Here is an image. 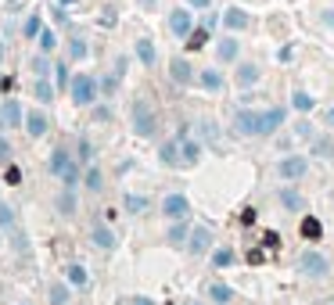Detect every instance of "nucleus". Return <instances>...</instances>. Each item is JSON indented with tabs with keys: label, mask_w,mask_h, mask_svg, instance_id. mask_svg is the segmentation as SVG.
Segmentation results:
<instances>
[{
	"label": "nucleus",
	"mask_w": 334,
	"mask_h": 305,
	"mask_svg": "<svg viewBox=\"0 0 334 305\" xmlns=\"http://www.w3.org/2000/svg\"><path fill=\"white\" fill-rule=\"evenodd\" d=\"M72 101L76 104H83V108H87V104H94V97H97V79H94V75H72Z\"/></svg>",
	"instance_id": "nucleus-1"
},
{
	"label": "nucleus",
	"mask_w": 334,
	"mask_h": 305,
	"mask_svg": "<svg viewBox=\"0 0 334 305\" xmlns=\"http://www.w3.org/2000/svg\"><path fill=\"white\" fill-rule=\"evenodd\" d=\"M155 111L147 108V101H133V129H137V137H151L155 133Z\"/></svg>",
	"instance_id": "nucleus-2"
},
{
	"label": "nucleus",
	"mask_w": 334,
	"mask_h": 305,
	"mask_svg": "<svg viewBox=\"0 0 334 305\" xmlns=\"http://www.w3.org/2000/svg\"><path fill=\"white\" fill-rule=\"evenodd\" d=\"M295 266H299L302 277H327V258L320 251H302Z\"/></svg>",
	"instance_id": "nucleus-3"
},
{
	"label": "nucleus",
	"mask_w": 334,
	"mask_h": 305,
	"mask_svg": "<svg viewBox=\"0 0 334 305\" xmlns=\"http://www.w3.org/2000/svg\"><path fill=\"white\" fill-rule=\"evenodd\" d=\"M259 126H263V115H259V111H252V108H241L237 115H234V129H237L241 137H255Z\"/></svg>",
	"instance_id": "nucleus-4"
},
{
	"label": "nucleus",
	"mask_w": 334,
	"mask_h": 305,
	"mask_svg": "<svg viewBox=\"0 0 334 305\" xmlns=\"http://www.w3.org/2000/svg\"><path fill=\"white\" fill-rule=\"evenodd\" d=\"M0 126L4 129H18L22 126V104L18 101H4L0 104Z\"/></svg>",
	"instance_id": "nucleus-5"
},
{
	"label": "nucleus",
	"mask_w": 334,
	"mask_h": 305,
	"mask_svg": "<svg viewBox=\"0 0 334 305\" xmlns=\"http://www.w3.org/2000/svg\"><path fill=\"white\" fill-rule=\"evenodd\" d=\"M162 212L169 215V219H187V212H191V201L183 198V194H169L162 201Z\"/></svg>",
	"instance_id": "nucleus-6"
},
{
	"label": "nucleus",
	"mask_w": 334,
	"mask_h": 305,
	"mask_svg": "<svg viewBox=\"0 0 334 305\" xmlns=\"http://www.w3.org/2000/svg\"><path fill=\"white\" fill-rule=\"evenodd\" d=\"M306 169H309V165H306L302 155H291V158H284V162L277 165V172H280L284 180H299V176H306Z\"/></svg>",
	"instance_id": "nucleus-7"
},
{
	"label": "nucleus",
	"mask_w": 334,
	"mask_h": 305,
	"mask_svg": "<svg viewBox=\"0 0 334 305\" xmlns=\"http://www.w3.org/2000/svg\"><path fill=\"white\" fill-rule=\"evenodd\" d=\"M284 119H287V111H284V108H270V111H263V126H259V133H277V129L284 126Z\"/></svg>",
	"instance_id": "nucleus-8"
},
{
	"label": "nucleus",
	"mask_w": 334,
	"mask_h": 305,
	"mask_svg": "<svg viewBox=\"0 0 334 305\" xmlns=\"http://www.w3.org/2000/svg\"><path fill=\"white\" fill-rule=\"evenodd\" d=\"M191 25H194V18H191V11H183V8H176V11L169 15V29H173L176 36H191Z\"/></svg>",
	"instance_id": "nucleus-9"
},
{
	"label": "nucleus",
	"mask_w": 334,
	"mask_h": 305,
	"mask_svg": "<svg viewBox=\"0 0 334 305\" xmlns=\"http://www.w3.org/2000/svg\"><path fill=\"white\" fill-rule=\"evenodd\" d=\"M208 241H212L208 226H198V230L191 234V241H187V251H191V255H205V251H208Z\"/></svg>",
	"instance_id": "nucleus-10"
},
{
	"label": "nucleus",
	"mask_w": 334,
	"mask_h": 305,
	"mask_svg": "<svg viewBox=\"0 0 334 305\" xmlns=\"http://www.w3.org/2000/svg\"><path fill=\"white\" fill-rule=\"evenodd\" d=\"M205 294H208V301H216V305H227V301H234V287H227L223 280H212L205 287Z\"/></svg>",
	"instance_id": "nucleus-11"
},
{
	"label": "nucleus",
	"mask_w": 334,
	"mask_h": 305,
	"mask_svg": "<svg viewBox=\"0 0 334 305\" xmlns=\"http://www.w3.org/2000/svg\"><path fill=\"white\" fill-rule=\"evenodd\" d=\"M47 115H44V111H29V115H25V129H29V137H44L47 133Z\"/></svg>",
	"instance_id": "nucleus-12"
},
{
	"label": "nucleus",
	"mask_w": 334,
	"mask_h": 305,
	"mask_svg": "<svg viewBox=\"0 0 334 305\" xmlns=\"http://www.w3.org/2000/svg\"><path fill=\"white\" fill-rule=\"evenodd\" d=\"M180 155H183V165H194V162L201 158V144L183 137V140H180Z\"/></svg>",
	"instance_id": "nucleus-13"
},
{
	"label": "nucleus",
	"mask_w": 334,
	"mask_h": 305,
	"mask_svg": "<svg viewBox=\"0 0 334 305\" xmlns=\"http://www.w3.org/2000/svg\"><path fill=\"white\" fill-rule=\"evenodd\" d=\"M158 158H162V165H180V140H173V144H162V151H158Z\"/></svg>",
	"instance_id": "nucleus-14"
},
{
	"label": "nucleus",
	"mask_w": 334,
	"mask_h": 305,
	"mask_svg": "<svg viewBox=\"0 0 334 305\" xmlns=\"http://www.w3.org/2000/svg\"><path fill=\"white\" fill-rule=\"evenodd\" d=\"M68 165H72V155H68L65 147H58L54 155H51V172H54V176H65V169H68Z\"/></svg>",
	"instance_id": "nucleus-15"
},
{
	"label": "nucleus",
	"mask_w": 334,
	"mask_h": 305,
	"mask_svg": "<svg viewBox=\"0 0 334 305\" xmlns=\"http://www.w3.org/2000/svg\"><path fill=\"white\" fill-rule=\"evenodd\" d=\"M94 244H97L101 251H112V248H115V234L108 230V226H94Z\"/></svg>",
	"instance_id": "nucleus-16"
},
{
	"label": "nucleus",
	"mask_w": 334,
	"mask_h": 305,
	"mask_svg": "<svg viewBox=\"0 0 334 305\" xmlns=\"http://www.w3.org/2000/svg\"><path fill=\"white\" fill-rule=\"evenodd\" d=\"M259 83V68L255 65H241L237 68V86H255Z\"/></svg>",
	"instance_id": "nucleus-17"
},
{
	"label": "nucleus",
	"mask_w": 334,
	"mask_h": 305,
	"mask_svg": "<svg viewBox=\"0 0 334 305\" xmlns=\"http://www.w3.org/2000/svg\"><path fill=\"white\" fill-rule=\"evenodd\" d=\"M169 72H173V83H180V86L191 83V65H187L183 58H176V61L169 65Z\"/></svg>",
	"instance_id": "nucleus-18"
},
{
	"label": "nucleus",
	"mask_w": 334,
	"mask_h": 305,
	"mask_svg": "<svg viewBox=\"0 0 334 305\" xmlns=\"http://www.w3.org/2000/svg\"><path fill=\"white\" fill-rule=\"evenodd\" d=\"M280 201H284V208H291V212H302V208H306V198L295 194V190H280Z\"/></svg>",
	"instance_id": "nucleus-19"
},
{
	"label": "nucleus",
	"mask_w": 334,
	"mask_h": 305,
	"mask_svg": "<svg viewBox=\"0 0 334 305\" xmlns=\"http://www.w3.org/2000/svg\"><path fill=\"white\" fill-rule=\"evenodd\" d=\"M58 212H61V215H72V212H76V194H72V187H65L61 194H58Z\"/></svg>",
	"instance_id": "nucleus-20"
},
{
	"label": "nucleus",
	"mask_w": 334,
	"mask_h": 305,
	"mask_svg": "<svg viewBox=\"0 0 334 305\" xmlns=\"http://www.w3.org/2000/svg\"><path fill=\"white\" fill-rule=\"evenodd\" d=\"M208 32H212V29H205V25H201V29H194V32L187 36V51H201V47L208 43Z\"/></svg>",
	"instance_id": "nucleus-21"
},
{
	"label": "nucleus",
	"mask_w": 334,
	"mask_h": 305,
	"mask_svg": "<svg viewBox=\"0 0 334 305\" xmlns=\"http://www.w3.org/2000/svg\"><path fill=\"white\" fill-rule=\"evenodd\" d=\"M32 94H36V101H40V104H51V101H54V86H51L47 79H36Z\"/></svg>",
	"instance_id": "nucleus-22"
},
{
	"label": "nucleus",
	"mask_w": 334,
	"mask_h": 305,
	"mask_svg": "<svg viewBox=\"0 0 334 305\" xmlns=\"http://www.w3.org/2000/svg\"><path fill=\"white\" fill-rule=\"evenodd\" d=\"M223 22H227V29H244V25H248V15H244L241 8H230V11L223 15Z\"/></svg>",
	"instance_id": "nucleus-23"
},
{
	"label": "nucleus",
	"mask_w": 334,
	"mask_h": 305,
	"mask_svg": "<svg viewBox=\"0 0 334 305\" xmlns=\"http://www.w3.org/2000/svg\"><path fill=\"white\" fill-rule=\"evenodd\" d=\"M320 234H323V226H320V219H313V215H306V219H302V237H306V241H316Z\"/></svg>",
	"instance_id": "nucleus-24"
},
{
	"label": "nucleus",
	"mask_w": 334,
	"mask_h": 305,
	"mask_svg": "<svg viewBox=\"0 0 334 305\" xmlns=\"http://www.w3.org/2000/svg\"><path fill=\"white\" fill-rule=\"evenodd\" d=\"M201 86H205V90H219V86H223V75H219L216 68H205V72H201Z\"/></svg>",
	"instance_id": "nucleus-25"
},
{
	"label": "nucleus",
	"mask_w": 334,
	"mask_h": 305,
	"mask_svg": "<svg viewBox=\"0 0 334 305\" xmlns=\"http://www.w3.org/2000/svg\"><path fill=\"white\" fill-rule=\"evenodd\" d=\"M68 58H76V61L87 58V40H83V36H72L68 40Z\"/></svg>",
	"instance_id": "nucleus-26"
},
{
	"label": "nucleus",
	"mask_w": 334,
	"mask_h": 305,
	"mask_svg": "<svg viewBox=\"0 0 334 305\" xmlns=\"http://www.w3.org/2000/svg\"><path fill=\"white\" fill-rule=\"evenodd\" d=\"M54 47H58L54 29H44V32H40V51H44V54H54Z\"/></svg>",
	"instance_id": "nucleus-27"
},
{
	"label": "nucleus",
	"mask_w": 334,
	"mask_h": 305,
	"mask_svg": "<svg viewBox=\"0 0 334 305\" xmlns=\"http://www.w3.org/2000/svg\"><path fill=\"white\" fill-rule=\"evenodd\" d=\"M65 277H68V284H76V287H87V280H90L83 266H68V273H65Z\"/></svg>",
	"instance_id": "nucleus-28"
},
{
	"label": "nucleus",
	"mask_w": 334,
	"mask_h": 305,
	"mask_svg": "<svg viewBox=\"0 0 334 305\" xmlns=\"http://www.w3.org/2000/svg\"><path fill=\"white\" fill-rule=\"evenodd\" d=\"M216 54H219V61H234L237 58V40H223L216 47Z\"/></svg>",
	"instance_id": "nucleus-29"
},
{
	"label": "nucleus",
	"mask_w": 334,
	"mask_h": 305,
	"mask_svg": "<svg viewBox=\"0 0 334 305\" xmlns=\"http://www.w3.org/2000/svg\"><path fill=\"white\" fill-rule=\"evenodd\" d=\"M32 72L40 75V79H47V72H51V54H40V58H32Z\"/></svg>",
	"instance_id": "nucleus-30"
},
{
	"label": "nucleus",
	"mask_w": 334,
	"mask_h": 305,
	"mask_svg": "<svg viewBox=\"0 0 334 305\" xmlns=\"http://www.w3.org/2000/svg\"><path fill=\"white\" fill-rule=\"evenodd\" d=\"M234 262V251L230 248H216L212 251V266H216V270H223V266H230Z\"/></svg>",
	"instance_id": "nucleus-31"
},
{
	"label": "nucleus",
	"mask_w": 334,
	"mask_h": 305,
	"mask_svg": "<svg viewBox=\"0 0 334 305\" xmlns=\"http://www.w3.org/2000/svg\"><path fill=\"white\" fill-rule=\"evenodd\" d=\"M122 205H126V212H144L147 208V198H140V194H126V201H122Z\"/></svg>",
	"instance_id": "nucleus-32"
},
{
	"label": "nucleus",
	"mask_w": 334,
	"mask_h": 305,
	"mask_svg": "<svg viewBox=\"0 0 334 305\" xmlns=\"http://www.w3.org/2000/svg\"><path fill=\"white\" fill-rule=\"evenodd\" d=\"M137 54H140L144 65H155V43H151V40H140V43H137Z\"/></svg>",
	"instance_id": "nucleus-33"
},
{
	"label": "nucleus",
	"mask_w": 334,
	"mask_h": 305,
	"mask_svg": "<svg viewBox=\"0 0 334 305\" xmlns=\"http://www.w3.org/2000/svg\"><path fill=\"white\" fill-rule=\"evenodd\" d=\"M101 187H104V176H101L97 165H90L87 169V190H101Z\"/></svg>",
	"instance_id": "nucleus-34"
},
{
	"label": "nucleus",
	"mask_w": 334,
	"mask_h": 305,
	"mask_svg": "<svg viewBox=\"0 0 334 305\" xmlns=\"http://www.w3.org/2000/svg\"><path fill=\"white\" fill-rule=\"evenodd\" d=\"M183 241H187V223L176 219V226L169 230V244H183Z\"/></svg>",
	"instance_id": "nucleus-35"
},
{
	"label": "nucleus",
	"mask_w": 334,
	"mask_h": 305,
	"mask_svg": "<svg viewBox=\"0 0 334 305\" xmlns=\"http://www.w3.org/2000/svg\"><path fill=\"white\" fill-rule=\"evenodd\" d=\"M291 104H295L299 111H313V97L306 90H295V97H291Z\"/></svg>",
	"instance_id": "nucleus-36"
},
{
	"label": "nucleus",
	"mask_w": 334,
	"mask_h": 305,
	"mask_svg": "<svg viewBox=\"0 0 334 305\" xmlns=\"http://www.w3.org/2000/svg\"><path fill=\"white\" fill-rule=\"evenodd\" d=\"M54 79H58V86H72V75L65 65H54Z\"/></svg>",
	"instance_id": "nucleus-37"
},
{
	"label": "nucleus",
	"mask_w": 334,
	"mask_h": 305,
	"mask_svg": "<svg viewBox=\"0 0 334 305\" xmlns=\"http://www.w3.org/2000/svg\"><path fill=\"white\" fill-rule=\"evenodd\" d=\"M40 32H44V22H40V15H32L25 22V36H40Z\"/></svg>",
	"instance_id": "nucleus-38"
},
{
	"label": "nucleus",
	"mask_w": 334,
	"mask_h": 305,
	"mask_svg": "<svg viewBox=\"0 0 334 305\" xmlns=\"http://www.w3.org/2000/svg\"><path fill=\"white\" fill-rule=\"evenodd\" d=\"M61 180H65V187H76V183H79V165L72 162V165L65 169V176H61Z\"/></svg>",
	"instance_id": "nucleus-39"
},
{
	"label": "nucleus",
	"mask_w": 334,
	"mask_h": 305,
	"mask_svg": "<svg viewBox=\"0 0 334 305\" xmlns=\"http://www.w3.org/2000/svg\"><path fill=\"white\" fill-rule=\"evenodd\" d=\"M313 151H316L320 158H330V155H334V144H330V140H316V147H313Z\"/></svg>",
	"instance_id": "nucleus-40"
},
{
	"label": "nucleus",
	"mask_w": 334,
	"mask_h": 305,
	"mask_svg": "<svg viewBox=\"0 0 334 305\" xmlns=\"http://www.w3.org/2000/svg\"><path fill=\"white\" fill-rule=\"evenodd\" d=\"M0 226H15V208L0 205Z\"/></svg>",
	"instance_id": "nucleus-41"
},
{
	"label": "nucleus",
	"mask_w": 334,
	"mask_h": 305,
	"mask_svg": "<svg viewBox=\"0 0 334 305\" xmlns=\"http://www.w3.org/2000/svg\"><path fill=\"white\" fill-rule=\"evenodd\" d=\"M4 180H8L11 187H15V183H22V169H18V165H8V172H4Z\"/></svg>",
	"instance_id": "nucleus-42"
},
{
	"label": "nucleus",
	"mask_w": 334,
	"mask_h": 305,
	"mask_svg": "<svg viewBox=\"0 0 334 305\" xmlns=\"http://www.w3.org/2000/svg\"><path fill=\"white\" fill-rule=\"evenodd\" d=\"M51 298H54V305H61V301L68 298V291H65L61 284H54V287H51Z\"/></svg>",
	"instance_id": "nucleus-43"
},
{
	"label": "nucleus",
	"mask_w": 334,
	"mask_h": 305,
	"mask_svg": "<svg viewBox=\"0 0 334 305\" xmlns=\"http://www.w3.org/2000/svg\"><path fill=\"white\" fill-rule=\"evenodd\" d=\"M11 158V144H8V137L0 133V162H8Z\"/></svg>",
	"instance_id": "nucleus-44"
},
{
	"label": "nucleus",
	"mask_w": 334,
	"mask_h": 305,
	"mask_svg": "<svg viewBox=\"0 0 334 305\" xmlns=\"http://www.w3.org/2000/svg\"><path fill=\"white\" fill-rule=\"evenodd\" d=\"M201 137H208V140H216V122H201Z\"/></svg>",
	"instance_id": "nucleus-45"
},
{
	"label": "nucleus",
	"mask_w": 334,
	"mask_h": 305,
	"mask_svg": "<svg viewBox=\"0 0 334 305\" xmlns=\"http://www.w3.org/2000/svg\"><path fill=\"white\" fill-rule=\"evenodd\" d=\"M263 244H266V248H277V244H280V237H277L273 230H266V237H263Z\"/></svg>",
	"instance_id": "nucleus-46"
},
{
	"label": "nucleus",
	"mask_w": 334,
	"mask_h": 305,
	"mask_svg": "<svg viewBox=\"0 0 334 305\" xmlns=\"http://www.w3.org/2000/svg\"><path fill=\"white\" fill-rule=\"evenodd\" d=\"M241 223L252 226V223H255V208H244V212H241Z\"/></svg>",
	"instance_id": "nucleus-47"
},
{
	"label": "nucleus",
	"mask_w": 334,
	"mask_h": 305,
	"mask_svg": "<svg viewBox=\"0 0 334 305\" xmlns=\"http://www.w3.org/2000/svg\"><path fill=\"white\" fill-rule=\"evenodd\" d=\"M263 258H266V255H263L259 248H255V251H248V262H252V266H263Z\"/></svg>",
	"instance_id": "nucleus-48"
},
{
	"label": "nucleus",
	"mask_w": 334,
	"mask_h": 305,
	"mask_svg": "<svg viewBox=\"0 0 334 305\" xmlns=\"http://www.w3.org/2000/svg\"><path fill=\"white\" fill-rule=\"evenodd\" d=\"M323 22H327V29H334V11H323Z\"/></svg>",
	"instance_id": "nucleus-49"
},
{
	"label": "nucleus",
	"mask_w": 334,
	"mask_h": 305,
	"mask_svg": "<svg viewBox=\"0 0 334 305\" xmlns=\"http://www.w3.org/2000/svg\"><path fill=\"white\" fill-rule=\"evenodd\" d=\"M323 122H327V126H334V108H330L327 115H323Z\"/></svg>",
	"instance_id": "nucleus-50"
},
{
	"label": "nucleus",
	"mask_w": 334,
	"mask_h": 305,
	"mask_svg": "<svg viewBox=\"0 0 334 305\" xmlns=\"http://www.w3.org/2000/svg\"><path fill=\"white\" fill-rule=\"evenodd\" d=\"M133 305H155L151 298H133Z\"/></svg>",
	"instance_id": "nucleus-51"
},
{
	"label": "nucleus",
	"mask_w": 334,
	"mask_h": 305,
	"mask_svg": "<svg viewBox=\"0 0 334 305\" xmlns=\"http://www.w3.org/2000/svg\"><path fill=\"white\" fill-rule=\"evenodd\" d=\"M187 4H194V8H208V0H187Z\"/></svg>",
	"instance_id": "nucleus-52"
},
{
	"label": "nucleus",
	"mask_w": 334,
	"mask_h": 305,
	"mask_svg": "<svg viewBox=\"0 0 334 305\" xmlns=\"http://www.w3.org/2000/svg\"><path fill=\"white\" fill-rule=\"evenodd\" d=\"M0 61H4V43H0Z\"/></svg>",
	"instance_id": "nucleus-53"
}]
</instances>
